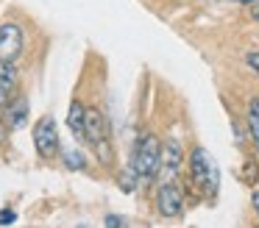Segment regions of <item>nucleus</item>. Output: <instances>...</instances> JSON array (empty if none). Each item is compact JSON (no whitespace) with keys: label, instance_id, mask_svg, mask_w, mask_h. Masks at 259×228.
Returning <instances> with one entry per match:
<instances>
[{"label":"nucleus","instance_id":"obj_2","mask_svg":"<svg viewBox=\"0 0 259 228\" xmlns=\"http://www.w3.org/2000/svg\"><path fill=\"white\" fill-rule=\"evenodd\" d=\"M190 178L203 189L206 195H214L220 187V170L214 164V159L203 148H195L190 156Z\"/></svg>","mask_w":259,"mask_h":228},{"label":"nucleus","instance_id":"obj_9","mask_svg":"<svg viewBox=\"0 0 259 228\" xmlns=\"http://www.w3.org/2000/svg\"><path fill=\"white\" fill-rule=\"evenodd\" d=\"M84 117H87V106L81 103V100H73V103H70V111H67V125L78 139H84Z\"/></svg>","mask_w":259,"mask_h":228},{"label":"nucleus","instance_id":"obj_1","mask_svg":"<svg viewBox=\"0 0 259 228\" xmlns=\"http://www.w3.org/2000/svg\"><path fill=\"white\" fill-rule=\"evenodd\" d=\"M131 164L140 172V181H153L162 170V142L153 133H142L131 156Z\"/></svg>","mask_w":259,"mask_h":228},{"label":"nucleus","instance_id":"obj_19","mask_svg":"<svg viewBox=\"0 0 259 228\" xmlns=\"http://www.w3.org/2000/svg\"><path fill=\"white\" fill-rule=\"evenodd\" d=\"M237 3H245V6H251V3H256V0H237Z\"/></svg>","mask_w":259,"mask_h":228},{"label":"nucleus","instance_id":"obj_5","mask_svg":"<svg viewBox=\"0 0 259 228\" xmlns=\"http://www.w3.org/2000/svg\"><path fill=\"white\" fill-rule=\"evenodd\" d=\"M23 28L14 25V22H3L0 25V61H17L23 53Z\"/></svg>","mask_w":259,"mask_h":228},{"label":"nucleus","instance_id":"obj_4","mask_svg":"<svg viewBox=\"0 0 259 228\" xmlns=\"http://www.w3.org/2000/svg\"><path fill=\"white\" fill-rule=\"evenodd\" d=\"M156 209L162 217H181V211H184V195H181L179 184L164 181L156 189Z\"/></svg>","mask_w":259,"mask_h":228},{"label":"nucleus","instance_id":"obj_14","mask_svg":"<svg viewBox=\"0 0 259 228\" xmlns=\"http://www.w3.org/2000/svg\"><path fill=\"white\" fill-rule=\"evenodd\" d=\"M14 220H17V214L12 209H0V225H12Z\"/></svg>","mask_w":259,"mask_h":228},{"label":"nucleus","instance_id":"obj_20","mask_svg":"<svg viewBox=\"0 0 259 228\" xmlns=\"http://www.w3.org/2000/svg\"><path fill=\"white\" fill-rule=\"evenodd\" d=\"M253 20H256V22H259V9H256V11H253Z\"/></svg>","mask_w":259,"mask_h":228},{"label":"nucleus","instance_id":"obj_8","mask_svg":"<svg viewBox=\"0 0 259 228\" xmlns=\"http://www.w3.org/2000/svg\"><path fill=\"white\" fill-rule=\"evenodd\" d=\"M6 122L12 128H23L25 122H28V100H25L23 95L6 103Z\"/></svg>","mask_w":259,"mask_h":228},{"label":"nucleus","instance_id":"obj_7","mask_svg":"<svg viewBox=\"0 0 259 228\" xmlns=\"http://www.w3.org/2000/svg\"><path fill=\"white\" fill-rule=\"evenodd\" d=\"M17 89V67L14 61H0V106H6Z\"/></svg>","mask_w":259,"mask_h":228},{"label":"nucleus","instance_id":"obj_15","mask_svg":"<svg viewBox=\"0 0 259 228\" xmlns=\"http://www.w3.org/2000/svg\"><path fill=\"white\" fill-rule=\"evenodd\" d=\"M245 64L251 67L253 72H259V53H256V50H253V53H248V56H245Z\"/></svg>","mask_w":259,"mask_h":228},{"label":"nucleus","instance_id":"obj_10","mask_svg":"<svg viewBox=\"0 0 259 228\" xmlns=\"http://www.w3.org/2000/svg\"><path fill=\"white\" fill-rule=\"evenodd\" d=\"M181 159H184V150H181V145L176 142V139H170V142L164 145V153H162V161L167 164L164 170H170V175H176V172L181 170Z\"/></svg>","mask_w":259,"mask_h":228},{"label":"nucleus","instance_id":"obj_18","mask_svg":"<svg viewBox=\"0 0 259 228\" xmlns=\"http://www.w3.org/2000/svg\"><path fill=\"white\" fill-rule=\"evenodd\" d=\"M251 200H253V206H256V211H259V192H253V198H251Z\"/></svg>","mask_w":259,"mask_h":228},{"label":"nucleus","instance_id":"obj_13","mask_svg":"<svg viewBox=\"0 0 259 228\" xmlns=\"http://www.w3.org/2000/svg\"><path fill=\"white\" fill-rule=\"evenodd\" d=\"M64 164L70 167V170H84L87 167V159L81 150H64Z\"/></svg>","mask_w":259,"mask_h":228},{"label":"nucleus","instance_id":"obj_3","mask_svg":"<svg viewBox=\"0 0 259 228\" xmlns=\"http://www.w3.org/2000/svg\"><path fill=\"white\" fill-rule=\"evenodd\" d=\"M59 131H56V120L53 117H42L34 125V148L39 153V159L53 161L59 156Z\"/></svg>","mask_w":259,"mask_h":228},{"label":"nucleus","instance_id":"obj_12","mask_svg":"<svg viewBox=\"0 0 259 228\" xmlns=\"http://www.w3.org/2000/svg\"><path fill=\"white\" fill-rule=\"evenodd\" d=\"M137 181H140V172L134 170V164H128L123 172H120V178H117V184H120V189H123V192H134Z\"/></svg>","mask_w":259,"mask_h":228},{"label":"nucleus","instance_id":"obj_17","mask_svg":"<svg viewBox=\"0 0 259 228\" xmlns=\"http://www.w3.org/2000/svg\"><path fill=\"white\" fill-rule=\"evenodd\" d=\"M6 142V125H3V120H0V145Z\"/></svg>","mask_w":259,"mask_h":228},{"label":"nucleus","instance_id":"obj_11","mask_svg":"<svg viewBox=\"0 0 259 228\" xmlns=\"http://www.w3.org/2000/svg\"><path fill=\"white\" fill-rule=\"evenodd\" d=\"M248 128H251V136L259 148V98H253L248 103Z\"/></svg>","mask_w":259,"mask_h":228},{"label":"nucleus","instance_id":"obj_6","mask_svg":"<svg viewBox=\"0 0 259 228\" xmlns=\"http://www.w3.org/2000/svg\"><path fill=\"white\" fill-rule=\"evenodd\" d=\"M84 139L95 148L98 142L109 139V125H106V117H103L101 109H87L84 117Z\"/></svg>","mask_w":259,"mask_h":228},{"label":"nucleus","instance_id":"obj_16","mask_svg":"<svg viewBox=\"0 0 259 228\" xmlns=\"http://www.w3.org/2000/svg\"><path fill=\"white\" fill-rule=\"evenodd\" d=\"M106 225H125V220H123V217H114V214H109V217H106Z\"/></svg>","mask_w":259,"mask_h":228}]
</instances>
